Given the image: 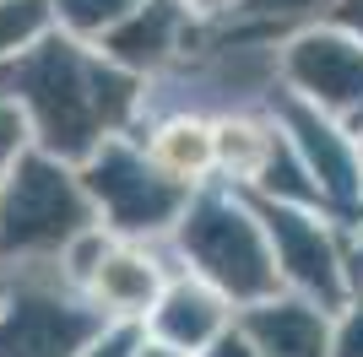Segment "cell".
Wrapping results in <instances>:
<instances>
[{
    "mask_svg": "<svg viewBox=\"0 0 363 357\" xmlns=\"http://www.w3.org/2000/svg\"><path fill=\"white\" fill-rule=\"evenodd\" d=\"M141 81L104 55L98 44L65 28L38 33L28 49L0 60V103L28 119L33 147L55 152L65 163H87L108 135L136 125Z\"/></svg>",
    "mask_w": 363,
    "mask_h": 357,
    "instance_id": "1",
    "label": "cell"
},
{
    "mask_svg": "<svg viewBox=\"0 0 363 357\" xmlns=\"http://www.w3.org/2000/svg\"><path fill=\"white\" fill-rule=\"evenodd\" d=\"M174 254H179L184 271L206 276L233 309H250V303L288 293L255 200L244 190H233V184H223V190L196 184L190 206L174 222Z\"/></svg>",
    "mask_w": 363,
    "mask_h": 357,
    "instance_id": "2",
    "label": "cell"
},
{
    "mask_svg": "<svg viewBox=\"0 0 363 357\" xmlns=\"http://www.w3.org/2000/svg\"><path fill=\"white\" fill-rule=\"evenodd\" d=\"M92 227L104 222L82 168L28 141L0 184V260H65Z\"/></svg>",
    "mask_w": 363,
    "mask_h": 357,
    "instance_id": "3",
    "label": "cell"
},
{
    "mask_svg": "<svg viewBox=\"0 0 363 357\" xmlns=\"http://www.w3.org/2000/svg\"><path fill=\"white\" fill-rule=\"evenodd\" d=\"M108 314L82 293L65 260H6L0 357H82Z\"/></svg>",
    "mask_w": 363,
    "mask_h": 357,
    "instance_id": "4",
    "label": "cell"
},
{
    "mask_svg": "<svg viewBox=\"0 0 363 357\" xmlns=\"http://www.w3.org/2000/svg\"><path fill=\"white\" fill-rule=\"evenodd\" d=\"M82 184H87L92 206H98V222L108 233H125V238H157V233H174L179 211L190 206L196 184L163 174V168L147 157L130 130L108 135L104 147L82 163Z\"/></svg>",
    "mask_w": 363,
    "mask_h": 357,
    "instance_id": "5",
    "label": "cell"
},
{
    "mask_svg": "<svg viewBox=\"0 0 363 357\" xmlns=\"http://www.w3.org/2000/svg\"><path fill=\"white\" fill-rule=\"evenodd\" d=\"M250 200H255L260 222L272 233V254H277V271H282V287L336 314L352 298V271H347V249L336 238V222L320 206L277 200V195H250Z\"/></svg>",
    "mask_w": 363,
    "mask_h": 357,
    "instance_id": "6",
    "label": "cell"
},
{
    "mask_svg": "<svg viewBox=\"0 0 363 357\" xmlns=\"http://www.w3.org/2000/svg\"><path fill=\"white\" fill-rule=\"evenodd\" d=\"M65 271L108 319H130V325H147V314L157 309V298L174 276V266L152 249V238H125L108 227H92L82 244H71Z\"/></svg>",
    "mask_w": 363,
    "mask_h": 357,
    "instance_id": "7",
    "label": "cell"
},
{
    "mask_svg": "<svg viewBox=\"0 0 363 357\" xmlns=\"http://www.w3.org/2000/svg\"><path fill=\"white\" fill-rule=\"evenodd\" d=\"M282 87L298 92L320 114L342 119L352 135L363 130V38L336 22H309L277 49Z\"/></svg>",
    "mask_w": 363,
    "mask_h": 357,
    "instance_id": "8",
    "label": "cell"
},
{
    "mask_svg": "<svg viewBox=\"0 0 363 357\" xmlns=\"http://www.w3.org/2000/svg\"><path fill=\"white\" fill-rule=\"evenodd\" d=\"M196 33H201V11L190 0H141L120 28L98 38V49L114 65H125V71H136L147 81V76L168 71L179 55H190Z\"/></svg>",
    "mask_w": 363,
    "mask_h": 357,
    "instance_id": "9",
    "label": "cell"
},
{
    "mask_svg": "<svg viewBox=\"0 0 363 357\" xmlns=\"http://www.w3.org/2000/svg\"><path fill=\"white\" fill-rule=\"evenodd\" d=\"M260 357H331V309L298 293H277L266 303L233 314Z\"/></svg>",
    "mask_w": 363,
    "mask_h": 357,
    "instance_id": "10",
    "label": "cell"
},
{
    "mask_svg": "<svg viewBox=\"0 0 363 357\" xmlns=\"http://www.w3.org/2000/svg\"><path fill=\"white\" fill-rule=\"evenodd\" d=\"M228 325H233V303H228L206 276H196V271H174L163 298H157V309L147 314L152 336H163V341L184 346V352H201V346L217 341Z\"/></svg>",
    "mask_w": 363,
    "mask_h": 357,
    "instance_id": "11",
    "label": "cell"
},
{
    "mask_svg": "<svg viewBox=\"0 0 363 357\" xmlns=\"http://www.w3.org/2000/svg\"><path fill=\"white\" fill-rule=\"evenodd\" d=\"M147 157L163 174L184 178V184H206V174H217V135H212V114L201 108H174V114H157L152 130L136 135Z\"/></svg>",
    "mask_w": 363,
    "mask_h": 357,
    "instance_id": "12",
    "label": "cell"
},
{
    "mask_svg": "<svg viewBox=\"0 0 363 357\" xmlns=\"http://www.w3.org/2000/svg\"><path fill=\"white\" fill-rule=\"evenodd\" d=\"M331 6L336 0H239L228 16H201L196 44H206V38H255V44H266V38H277L288 28L320 22Z\"/></svg>",
    "mask_w": 363,
    "mask_h": 357,
    "instance_id": "13",
    "label": "cell"
},
{
    "mask_svg": "<svg viewBox=\"0 0 363 357\" xmlns=\"http://www.w3.org/2000/svg\"><path fill=\"white\" fill-rule=\"evenodd\" d=\"M136 6H141V0H55V28H65V33H76V38L98 44V38L114 33Z\"/></svg>",
    "mask_w": 363,
    "mask_h": 357,
    "instance_id": "14",
    "label": "cell"
},
{
    "mask_svg": "<svg viewBox=\"0 0 363 357\" xmlns=\"http://www.w3.org/2000/svg\"><path fill=\"white\" fill-rule=\"evenodd\" d=\"M331 357H363V287L331 314Z\"/></svg>",
    "mask_w": 363,
    "mask_h": 357,
    "instance_id": "15",
    "label": "cell"
},
{
    "mask_svg": "<svg viewBox=\"0 0 363 357\" xmlns=\"http://www.w3.org/2000/svg\"><path fill=\"white\" fill-rule=\"evenodd\" d=\"M136 336H141V325H130V319H108V325L87 341L82 357H130V352H136Z\"/></svg>",
    "mask_w": 363,
    "mask_h": 357,
    "instance_id": "16",
    "label": "cell"
},
{
    "mask_svg": "<svg viewBox=\"0 0 363 357\" xmlns=\"http://www.w3.org/2000/svg\"><path fill=\"white\" fill-rule=\"evenodd\" d=\"M33 135H28V119L16 114L11 103H0V184H6V168L16 163V152L28 147Z\"/></svg>",
    "mask_w": 363,
    "mask_h": 357,
    "instance_id": "17",
    "label": "cell"
},
{
    "mask_svg": "<svg viewBox=\"0 0 363 357\" xmlns=\"http://www.w3.org/2000/svg\"><path fill=\"white\" fill-rule=\"evenodd\" d=\"M196 357H260V352H255V341L244 336V325L233 319V325H228L223 336H217V341H206Z\"/></svg>",
    "mask_w": 363,
    "mask_h": 357,
    "instance_id": "18",
    "label": "cell"
},
{
    "mask_svg": "<svg viewBox=\"0 0 363 357\" xmlns=\"http://www.w3.org/2000/svg\"><path fill=\"white\" fill-rule=\"evenodd\" d=\"M130 357H196V352H184V346L163 341V336H152V330L141 325V336H136V352H130Z\"/></svg>",
    "mask_w": 363,
    "mask_h": 357,
    "instance_id": "19",
    "label": "cell"
},
{
    "mask_svg": "<svg viewBox=\"0 0 363 357\" xmlns=\"http://www.w3.org/2000/svg\"><path fill=\"white\" fill-rule=\"evenodd\" d=\"M325 22H336V28H347L363 38V0H336L331 11H325Z\"/></svg>",
    "mask_w": 363,
    "mask_h": 357,
    "instance_id": "20",
    "label": "cell"
},
{
    "mask_svg": "<svg viewBox=\"0 0 363 357\" xmlns=\"http://www.w3.org/2000/svg\"><path fill=\"white\" fill-rule=\"evenodd\" d=\"M347 271H352V287H363V227L352 233V249H347Z\"/></svg>",
    "mask_w": 363,
    "mask_h": 357,
    "instance_id": "21",
    "label": "cell"
},
{
    "mask_svg": "<svg viewBox=\"0 0 363 357\" xmlns=\"http://www.w3.org/2000/svg\"><path fill=\"white\" fill-rule=\"evenodd\" d=\"M190 6H196L201 16H228L233 6H239V0H190Z\"/></svg>",
    "mask_w": 363,
    "mask_h": 357,
    "instance_id": "22",
    "label": "cell"
},
{
    "mask_svg": "<svg viewBox=\"0 0 363 357\" xmlns=\"http://www.w3.org/2000/svg\"><path fill=\"white\" fill-rule=\"evenodd\" d=\"M0 287H6V260H0Z\"/></svg>",
    "mask_w": 363,
    "mask_h": 357,
    "instance_id": "23",
    "label": "cell"
},
{
    "mask_svg": "<svg viewBox=\"0 0 363 357\" xmlns=\"http://www.w3.org/2000/svg\"><path fill=\"white\" fill-rule=\"evenodd\" d=\"M358 147H363V130H358Z\"/></svg>",
    "mask_w": 363,
    "mask_h": 357,
    "instance_id": "24",
    "label": "cell"
}]
</instances>
